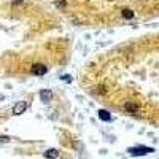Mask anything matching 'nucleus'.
Listing matches in <instances>:
<instances>
[{
  "label": "nucleus",
  "instance_id": "nucleus-1",
  "mask_svg": "<svg viewBox=\"0 0 159 159\" xmlns=\"http://www.w3.org/2000/svg\"><path fill=\"white\" fill-rule=\"evenodd\" d=\"M154 150L148 148V146H135V148H129L127 153H131L132 156H145L148 153H153Z\"/></svg>",
  "mask_w": 159,
  "mask_h": 159
},
{
  "label": "nucleus",
  "instance_id": "nucleus-2",
  "mask_svg": "<svg viewBox=\"0 0 159 159\" xmlns=\"http://www.w3.org/2000/svg\"><path fill=\"white\" fill-rule=\"evenodd\" d=\"M46 72H48V67H46L45 64H34V65H32V73H34V75L42 76V75H45Z\"/></svg>",
  "mask_w": 159,
  "mask_h": 159
},
{
  "label": "nucleus",
  "instance_id": "nucleus-3",
  "mask_svg": "<svg viewBox=\"0 0 159 159\" xmlns=\"http://www.w3.org/2000/svg\"><path fill=\"white\" fill-rule=\"evenodd\" d=\"M27 110V102H18L16 105L13 107V115H22L24 111Z\"/></svg>",
  "mask_w": 159,
  "mask_h": 159
},
{
  "label": "nucleus",
  "instance_id": "nucleus-4",
  "mask_svg": "<svg viewBox=\"0 0 159 159\" xmlns=\"http://www.w3.org/2000/svg\"><path fill=\"white\" fill-rule=\"evenodd\" d=\"M45 158L46 159H56V158H59V151H57V150H54V148L46 150V151H45Z\"/></svg>",
  "mask_w": 159,
  "mask_h": 159
},
{
  "label": "nucleus",
  "instance_id": "nucleus-5",
  "mask_svg": "<svg viewBox=\"0 0 159 159\" xmlns=\"http://www.w3.org/2000/svg\"><path fill=\"white\" fill-rule=\"evenodd\" d=\"M51 91L48 89H42V92H40V99H42V102H48L49 99H51Z\"/></svg>",
  "mask_w": 159,
  "mask_h": 159
},
{
  "label": "nucleus",
  "instance_id": "nucleus-6",
  "mask_svg": "<svg viewBox=\"0 0 159 159\" xmlns=\"http://www.w3.org/2000/svg\"><path fill=\"white\" fill-rule=\"evenodd\" d=\"M124 108H126L127 111H131V113H137V111H138L137 104H134V102H127V104L124 105Z\"/></svg>",
  "mask_w": 159,
  "mask_h": 159
},
{
  "label": "nucleus",
  "instance_id": "nucleus-7",
  "mask_svg": "<svg viewBox=\"0 0 159 159\" xmlns=\"http://www.w3.org/2000/svg\"><path fill=\"white\" fill-rule=\"evenodd\" d=\"M99 118H100V119H104V121H110L111 119V116H110V113H108L107 110H99Z\"/></svg>",
  "mask_w": 159,
  "mask_h": 159
},
{
  "label": "nucleus",
  "instance_id": "nucleus-8",
  "mask_svg": "<svg viewBox=\"0 0 159 159\" xmlns=\"http://www.w3.org/2000/svg\"><path fill=\"white\" fill-rule=\"evenodd\" d=\"M123 16H124L126 19H132V18H134V11L126 8V10H123Z\"/></svg>",
  "mask_w": 159,
  "mask_h": 159
},
{
  "label": "nucleus",
  "instance_id": "nucleus-9",
  "mask_svg": "<svg viewBox=\"0 0 159 159\" xmlns=\"http://www.w3.org/2000/svg\"><path fill=\"white\" fill-rule=\"evenodd\" d=\"M11 138L8 135H0V143H5V142H10Z\"/></svg>",
  "mask_w": 159,
  "mask_h": 159
},
{
  "label": "nucleus",
  "instance_id": "nucleus-10",
  "mask_svg": "<svg viewBox=\"0 0 159 159\" xmlns=\"http://www.w3.org/2000/svg\"><path fill=\"white\" fill-rule=\"evenodd\" d=\"M97 91H99L100 94H105V86H99V88H97Z\"/></svg>",
  "mask_w": 159,
  "mask_h": 159
},
{
  "label": "nucleus",
  "instance_id": "nucleus-11",
  "mask_svg": "<svg viewBox=\"0 0 159 159\" xmlns=\"http://www.w3.org/2000/svg\"><path fill=\"white\" fill-rule=\"evenodd\" d=\"M22 0H13V3H21Z\"/></svg>",
  "mask_w": 159,
  "mask_h": 159
}]
</instances>
